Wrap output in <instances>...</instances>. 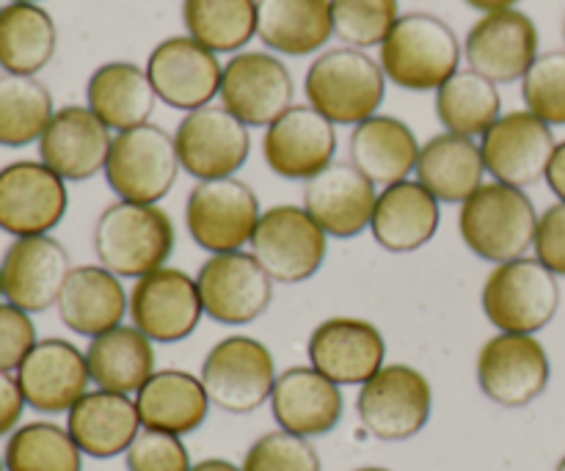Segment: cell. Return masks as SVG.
<instances>
[{"instance_id": "60d3db41", "label": "cell", "mask_w": 565, "mask_h": 471, "mask_svg": "<svg viewBox=\"0 0 565 471\" xmlns=\"http://www.w3.org/2000/svg\"><path fill=\"white\" fill-rule=\"evenodd\" d=\"M334 36L345 47H381L401 20V0H331Z\"/></svg>"}, {"instance_id": "4fadbf2b", "label": "cell", "mask_w": 565, "mask_h": 471, "mask_svg": "<svg viewBox=\"0 0 565 471\" xmlns=\"http://www.w3.org/2000/svg\"><path fill=\"white\" fill-rule=\"evenodd\" d=\"M218 97L246 127H270L292 108L296 83L279 55L243 50L224 64Z\"/></svg>"}, {"instance_id": "3957f363", "label": "cell", "mask_w": 565, "mask_h": 471, "mask_svg": "<svg viewBox=\"0 0 565 471\" xmlns=\"http://www.w3.org/2000/svg\"><path fill=\"white\" fill-rule=\"evenodd\" d=\"M539 213L522 188L486 182L467 202L458 215L461 240L475 257L483 263L502 265L511 259L527 257L535 243Z\"/></svg>"}, {"instance_id": "681fc988", "label": "cell", "mask_w": 565, "mask_h": 471, "mask_svg": "<svg viewBox=\"0 0 565 471\" xmlns=\"http://www.w3.org/2000/svg\"><path fill=\"white\" fill-rule=\"evenodd\" d=\"M469 9L480 11V14H491V11H505V9H516L522 0H463Z\"/></svg>"}, {"instance_id": "bcb514c9", "label": "cell", "mask_w": 565, "mask_h": 471, "mask_svg": "<svg viewBox=\"0 0 565 471\" xmlns=\"http://www.w3.org/2000/svg\"><path fill=\"white\" fill-rule=\"evenodd\" d=\"M535 259L555 276H565V204L557 202L539 215L533 243Z\"/></svg>"}, {"instance_id": "db71d44e", "label": "cell", "mask_w": 565, "mask_h": 471, "mask_svg": "<svg viewBox=\"0 0 565 471\" xmlns=\"http://www.w3.org/2000/svg\"><path fill=\"white\" fill-rule=\"evenodd\" d=\"M11 3H39V0H11Z\"/></svg>"}, {"instance_id": "c3c4849f", "label": "cell", "mask_w": 565, "mask_h": 471, "mask_svg": "<svg viewBox=\"0 0 565 471\" xmlns=\"http://www.w3.org/2000/svg\"><path fill=\"white\" fill-rule=\"evenodd\" d=\"M546 185H550V191L555 193L557 202L565 204V141H561L555 147V154H552L550 160V169H546Z\"/></svg>"}, {"instance_id": "2e32d148", "label": "cell", "mask_w": 565, "mask_h": 471, "mask_svg": "<svg viewBox=\"0 0 565 471\" xmlns=\"http://www.w3.org/2000/svg\"><path fill=\"white\" fill-rule=\"evenodd\" d=\"M204 307L199 281L180 268L152 270L130 290V323L154 345L188 340L202 323Z\"/></svg>"}, {"instance_id": "7a4b0ae2", "label": "cell", "mask_w": 565, "mask_h": 471, "mask_svg": "<svg viewBox=\"0 0 565 471\" xmlns=\"http://www.w3.org/2000/svg\"><path fill=\"white\" fill-rule=\"evenodd\" d=\"M379 64L403 92H439L461 69V42L441 17L412 11L384 39Z\"/></svg>"}, {"instance_id": "ee69618b", "label": "cell", "mask_w": 565, "mask_h": 471, "mask_svg": "<svg viewBox=\"0 0 565 471\" xmlns=\"http://www.w3.org/2000/svg\"><path fill=\"white\" fill-rule=\"evenodd\" d=\"M127 471H191V456L180 436L147 430L136 436L130 450L125 452Z\"/></svg>"}, {"instance_id": "6da1fadb", "label": "cell", "mask_w": 565, "mask_h": 471, "mask_svg": "<svg viewBox=\"0 0 565 471\" xmlns=\"http://www.w3.org/2000/svg\"><path fill=\"white\" fill-rule=\"evenodd\" d=\"M177 248L171 215L158 204L114 202L94 224V251L119 279H143L169 265Z\"/></svg>"}, {"instance_id": "e0dca14e", "label": "cell", "mask_w": 565, "mask_h": 471, "mask_svg": "<svg viewBox=\"0 0 565 471\" xmlns=\"http://www.w3.org/2000/svg\"><path fill=\"white\" fill-rule=\"evenodd\" d=\"M555 147L552 127L527 108L502 114L480 138V152L491 182L522 188V191L544 180Z\"/></svg>"}, {"instance_id": "d590c367", "label": "cell", "mask_w": 565, "mask_h": 471, "mask_svg": "<svg viewBox=\"0 0 565 471\" xmlns=\"http://www.w3.org/2000/svg\"><path fill=\"white\" fill-rule=\"evenodd\" d=\"M58 28L39 3H9L0 9V69L33 77L53 61Z\"/></svg>"}, {"instance_id": "603a6c76", "label": "cell", "mask_w": 565, "mask_h": 471, "mask_svg": "<svg viewBox=\"0 0 565 471\" xmlns=\"http://www.w3.org/2000/svg\"><path fill=\"white\" fill-rule=\"evenodd\" d=\"M386 362L381 329L362 318H329L309 336V364L337 386H364Z\"/></svg>"}, {"instance_id": "ac0fdd59", "label": "cell", "mask_w": 565, "mask_h": 471, "mask_svg": "<svg viewBox=\"0 0 565 471\" xmlns=\"http://www.w3.org/2000/svg\"><path fill=\"white\" fill-rule=\"evenodd\" d=\"M147 75L160 103L191 114L204 105H213V99L218 97L224 64L213 50L185 33L154 44L147 58Z\"/></svg>"}, {"instance_id": "8fae6325", "label": "cell", "mask_w": 565, "mask_h": 471, "mask_svg": "<svg viewBox=\"0 0 565 471\" xmlns=\"http://www.w3.org/2000/svg\"><path fill=\"white\" fill-rule=\"evenodd\" d=\"M475 375L480 392L491 403L502 408H524L550 386V353L539 336L497 334L480 347Z\"/></svg>"}, {"instance_id": "5b68a950", "label": "cell", "mask_w": 565, "mask_h": 471, "mask_svg": "<svg viewBox=\"0 0 565 471\" xmlns=\"http://www.w3.org/2000/svg\"><path fill=\"white\" fill-rule=\"evenodd\" d=\"M486 320L500 334L535 336L555 320L561 309V285L535 257L494 265L480 290Z\"/></svg>"}, {"instance_id": "ba28073f", "label": "cell", "mask_w": 565, "mask_h": 471, "mask_svg": "<svg viewBox=\"0 0 565 471\" xmlns=\"http://www.w3.org/2000/svg\"><path fill=\"white\" fill-rule=\"evenodd\" d=\"M199 378L215 408L226 414H254L270 403L279 373L268 345L235 334L210 347Z\"/></svg>"}, {"instance_id": "7c38bea8", "label": "cell", "mask_w": 565, "mask_h": 471, "mask_svg": "<svg viewBox=\"0 0 565 471\" xmlns=\"http://www.w3.org/2000/svg\"><path fill=\"white\" fill-rule=\"evenodd\" d=\"M252 127L232 116L224 105L191 110L177 125L174 143L180 165L196 182L235 176L252 154Z\"/></svg>"}, {"instance_id": "cb8c5ba5", "label": "cell", "mask_w": 565, "mask_h": 471, "mask_svg": "<svg viewBox=\"0 0 565 471\" xmlns=\"http://www.w3.org/2000/svg\"><path fill=\"white\" fill-rule=\"evenodd\" d=\"M379 202V191L373 182L348 160L331 163L318 176L303 185L301 207L318 221L320 229L337 240H351L364 229H370Z\"/></svg>"}, {"instance_id": "836d02e7", "label": "cell", "mask_w": 565, "mask_h": 471, "mask_svg": "<svg viewBox=\"0 0 565 471\" xmlns=\"http://www.w3.org/2000/svg\"><path fill=\"white\" fill-rule=\"evenodd\" d=\"M334 36L331 0H257V39L270 53H320Z\"/></svg>"}, {"instance_id": "9f6ffc18", "label": "cell", "mask_w": 565, "mask_h": 471, "mask_svg": "<svg viewBox=\"0 0 565 471\" xmlns=\"http://www.w3.org/2000/svg\"><path fill=\"white\" fill-rule=\"evenodd\" d=\"M0 471H6V463H3V458H0Z\"/></svg>"}, {"instance_id": "ab89813d", "label": "cell", "mask_w": 565, "mask_h": 471, "mask_svg": "<svg viewBox=\"0 0 565 471\" xmlns=\"http://www.w3.org/2000/svg\"><path fill=\"white\" fill-rule=\"evenodd\" d=\"M6 471H83V452L55 422L20 425L3 450Z\"/></svg>"}, {"instance_id": "30bf717a", "label": "cell", "mask_w": 565, "mask_h": 471, "mask_svg": "<svg viewBox=\"0 0 565 471\" xmlns=\"http://www.w3.org/2000/svg\"><path fill=\"white\" fill-rule=\"evenodd\" d=\"M248 248L270 279L279 285H301L323 268L329 235L298 204H276L263 213Z\"/></svg>"}, {"instance_id": "7bdbcfd3", "label": "cell", "mask_w": 565, "mask_h": 471, "mask_svg": "<svg viewBox=\"0 0 565 471\" xmlns=\"http://www.w3.org/2000/svg\"><path fill=\"white\" fill-rule=\"evenodd\" d=\"M243 471H320V456L315 445L287 430H270L248 447Z\"/></svg>"}, {"instance_id": "816d5d0a", "label": "cell", "mask_w": 565, "mask_h": 471, "mask_svg": "<svg viewBox=\"0 0 565 471\" xmlns=\"http://www.w3.org/2000/svg\"><path fill=\"white\" fill-rule=\"evenodd\" d=\"M356 471H390V469H381V467H364V469H356Z\"/></svg>"}, {"instance_id": "7dc6e473", "label": "cell", "mask_w": 565, "mask_h": 471, "mask_svg": "<svg viewBox=\"0 0 565 471\" xmlns=\"http://www.w3.org/2000/svg\"><path fill=\"white\" fill-rule=\"evenodd\" d=\"M22 411H25V397L17 384V375L0 373V439L20 428Z\"/></svg>"}, {"instance_id": "d6a6232c", "label": "cell", "mask_w": 565, "mask_h": 471, "mask_svg": "<svg viewBox=\"0 0 565 471\" xmlns=\"http://www.w3.org/2000/svg\"><path fill=\"white\" fill-rule=\"evenodd\" d=\"M417 182L439 204H463L486 185V163L475 138L439 132L419 149Z\"/></svg>"}, {"instance_id": "f907efd6", "label": "cell", "mask_w": 565, "mask_h": 471, "mask_svg": "<svg viewBox=\"0 0 565 471\" xmlns=\"http://www.w3.org/2000/svg\"><path fill=\"white\" fill-rule=\"evenodd\" d=\"M191 471H243L237 463L224 461V458H207V461H199L193 463Z\"/></svg>"}, {"instance_id": "484cf974", "label": "cell", "mask_w": 565, "mask_h": 471, "mask_svg": "<svg viewBox=\"0 0 565 471\" xmlns=\"http://www.w3.org/2000/svg\"><path fill=\"white\" fill-rule=\"evenodd\" d=\"M270 411L279 430L312 441L329 436L340 425L345 397L340 386L320 375L312 364L290 367L276 378Z\"/></svg>"}, {"instance_id": "52a82bcc", "label": "cell", "mask_w": 565, "mask_h": 471, "mask_svg": "<svg viewBox=\"0 0 565 471\" xmlns=\"http://www.w3.org/2000/svg\"><path fill=\"white\" fill-rule=\"evenodd\" d=\"M434 386L412 364H384L359 389L356 414L362 428L379 441H408L428 425Z\"/></svg>"}, {"instance_id": "277c9868", "label": "cell", "mask_w": 565, "mask_h": 471, "mask_svg": "<svg viewBox=\"0 0 565 471\" xmlns=\"http://www.w3.org/2000/svg\"><path fill=\"white\" fill-rule=\"evenodd\" d=\"M307 105L331 125L356 127L373 119L386 97V75L379 61L356 47L320 53L303 77Z\"/></svg>"}, {"instance_id": "f6af8a7d", "label": "cell", "mask_w": 565, "mask_h": 471, "mask_svg": "<svg viewBox=\"0 0 565 471\" xmlns=\"http://www.w3.org/2000/svg\"><path fill=\"white\" fill-rule=\"evenodd\" d=\"M36 342L31 314L11 303H0V373H17Z\"/></svg>"}, {"instance_id": "f35d334b", "label": "cell", "mask_w": 565, "mask_h": 471, "mask_svg": "<svg viewBox=\"0 0 565 471\" xmlns=\"http://www.w3.org/2000/svg\"><path fill=\"white\" fill-rule=\"evenodd\" d=\"M53 116V94L42 81L0 75V147L20 149L39 141Z\"/></svg>"}, {"instance_id": "6f0895ef", "label": "cell", "mask_w": 565, "mask_h": 471, "mask_svg": "<svg viewBox=\"0 0 565 471\" xmlns=\"http://www.w3.org/2000/svg\"><path fill=\"white\" fill-rule=\"evenodd\" d=\"M563 39H565V22H563Z\"/></svg>"}, {"instance_id": "b9f144b4", "label": "cell", "mask_w": 565, "mask_h": 471, "mask_svg": "<svg viewBox=\"0 0 565 471\" xmlns=\"http://www.w3.org/2000/svg\"><path fill=\"white\" fill-rule=\"evenodd\" d=\"M522 97L541 121L565 127V50H550L535 58L522 77Z\"/></svg>"}, {"instance_id": "83f0119b", "label": "cell", "mask_w": 565, "mask_h": 471, "mask_svg": "<svg viewBox=\"0 0 565 471\" xmlns=\"http://www.w3.org/2000/svg\"><path fill=\"white\" fill-rule=\"evenodd\" d=\"M66 430L83 456L108 461L125 456L143 428L132 397L94 389L86 392L66 414Z\"/></svg>"}, {"instance_id": "7402d4cb", "label": "cell", "mask_w": 565, "mask_h": 471, "mask_svg": "<svg viewBox=\"0 0 565 471\" xmlns=\"http://www.w3.org/2000/svg\"><path fill=\"white\" fill-rule=\"evenodd\" d=\"M17 384L33 411L47 417L70 414L92 386L86 353L58 336L39 340L17 370Z\"/></svg>"}, {"instance_id": "11a10c76", "label": "cell", "mask_w": 565, "mask_h": 471, "mask_svg": "<svg viewBox=\"0 0 565 471\" xmlns=\"http://www.w3.org/2000/svg\"><path fill=\"white\" fill-rule=\"evenodd\" d=\"M0 296H3V276H0Z\"/></svg>"}, {"instance_id": "ffe728a7", "label": "cell", "mask_w": 565, "mask_h": 471, "mask_svg": "<svg viewBox=\"0 0 565 471\" xmlns=\"http://www.w3.org/2000/svg\"><path fill=\"white\" fill-rule=\"evenodd\" d=\"M337 125L312 105H292L263 136L265 165L281 180L309 182L334 163Z\"/></svg>"}, {"instance_id": "d6986e66", "label": "cell", "mask_w": 565, "mask_h": 471, "mask_svg": "<svg viewBox=\"0 0 565 471\" xmlns=\"http://www.w3.org/2000/svg\"><path fill=\"white\" fill-rule=\"evenodd\" d=\"M539 25L519 9L483 14L463 39V58L469 69L491 83H516L539 58Z\"/></svg>"}, {"instance_id": "f5cc1de1", "label": "cell", "mask_w": 565, "mask_h": 471, "mask_svg": "<svg viewBox=\"0 0 565 471\" xmlns=\"http://www.w3.org/2000/svg\"><path fill=\"white\" fill-rule=\"evenodd\" d=\"M555 471H565V456L561 458V463H557V469Z\"/></svg>"}, {"instance_id": "8d00e7d4", "label": "cell", "mask_w": 565, "mask_h": 471, "mask_svg": "<svg viewBox=\"0 0 565 471\" xmlns=\"http://www.w3.org/2000/svg\"><path fill=\"white\" fill-rule=\"evenodd\" d=\"M436 116L445 132L467 138H483L502 116V97L497 83L475 69H458L436 92Z\"/></svg>"}, {"instance_id": "44dd1931", "label": "cell", "mask_w": 565, "mask_h": 471, "mask_svg": "<svg viewBox=\"0 0 565 471\" xmlns=\"http://www.w3.org/2000/svg\"><path fill=\"white\" fill-rule=\"evenodd\" d=\"M70 274L72 263L64 243L50 235L17 237L0 259L6 303L28 314L53 309Z\"/></svg>"}, {"instance_id": "4dcf8cb0", "label": "cell", "mask_w": 565, "mask_h": 471, "mask_svg": "<svg viewBox=\"0 0 565 471\" xmlns=\"http://www.w3.org/2000/svg\"><path fill=\"white\" fill-rule=\"evenodd\" d=\"M419 149L412 127L397 116L375 114L373 119L353 127L351 141H348V154L351 163L367 176L373 185H395V182L408 180L417 171Z\"/></svg>"}, {"instance_id": "e575fe53", "label": "cell", "mask_w": 565, "mask_h": 471, "mask_svg": "<svg viewBox=\"0 0 565 471\" xmlns=\"http://www.w3.org/2000/svg\"><path fill=\"white\" fill-rule=\"evenodd\" d=\"M88 373L97 389L116 392V395H138L141 386L158 373L154 342L143 336L136 325H125L94 336L86 347Z\"/></svg>"}, {"instance_id": "5bb4252c", "label": "cell", "mask_w": 565, "mask_h": 471, "mask_svg": "<svg viewBox=\"0 0 565 471\" xmlns=\"http://www.w3.org/2000/svg\"><path fill=\"white\" fill-rule=\"evenodd\" d=\"M196 281L204 314L221 325L254 323L274 301V279L252 251L213 254Z\"/></svg>"}, {"instance_id": "d4e9b609", "label": "cell", "mask_w": 565, "mask_h": 471, "mask_svg": "<svg viewBox=\"0 0 565 471\" xmlns=\"http://www.w3.org/2000/svg\"><path fill=\"white\" fill-rule=\"evenodd\" d=\"M114 132L92 114L88 105H64L55 110L39 138V160L64 182H83L105 171Z\"/></svg>"}, {"instance_id": "9c48e42d", "label": "cell", "mask_w": 565, "mask_h": 471, "mask_svg": "<svg viewBox=\"0 0 565 471\" xmlns=\"http://www.w3.org/2000/svg\"><path fill=\"white\" fill-rule=\"evenodd\" d=\"M263 218V207L252 188L237 176L196 182L185 202V226L202 251L230 254L248 246Z\"/></svg>"}, {"instance_id": "9a60e30c", "label": "cell", "mask_w": 565, "mask_h": 471, "mask_svg": "<svg viewBox=\"0 0 565 471\" xmlns=\"http://www.w3.org/2000/svg\"><path fill=\"white\" fill-rule=\"evenodd\" d=\"M66 210V182L42 160H17L0 169V229L14 240L50 235Z\"/></svg>"}, {"instance_id": "4316f807", "label": "cell", "mask_w": 565, "mask_h": 471, "mask_svg": "<svg viewBox=\"0 0 565 471\" xmlns=\"http://www.w3.org/2000/svg\"><path fill=\"white\" fill-rule=\"evenodd\" d=\"M55 309L66 329L94 340L125 323L130 314V296L119 276L103 265H77L66 276Z\"/></svg>"}, {"instance_id": "1f68e13d", "label": "cell", "mask_w": 565, "mask_h": 471, "mask_svg": "<svg viewBox=\"0 0 565 471\" xmlns=\"http://www.w3.org/2000/svg\"><path fill=\"white\" fill-rule=\"evenodd\" d=\"M210 397L202 378L185 370H158L136 395L141 428L171 436L196 433L210 414Z\"/></svg>"}, {"instance_id": "74e56055", "label": "cell", "mask_w": 565, "mask_h": 471, "mask_svg": "<svg viewBox=\"0 0 565 471\" xmlns=\"http://www.w3.org/2000/svg\"><path fill=\"white\" fill-rule=\"evenodd\" d=\"M182 25L215 55L243 53L257 36V0H182Z\"/></svg>"}, {"instance_id": "f546056e", "label": "cell", "mask_w": 565, "mask_h": 471, "mask_svg": "<svg viewBox=\"0 0 565 471\" xmlns=\"http://www.w3.org/2000/svg\"><path fill=\"white\" fill-rule=\"evenodd\" d=\"M158 103L147 66L132 61H108L86 83V105L114 136L147 125Z\"/></svg>"}, {"instance_id": "f1b7e54d", "label": "cell", "mask_w": 565, "mask_h": 471, "mask_svg": "<svg viewBox=\"0 0 565 471\" xmlns=\"http://www.w3.org/2000/svg\"><path fill=\"white\" fill-rule=\"evenodd\" d=\"M439 224V202L417 180H403L379 193L370 232L384 251L412 254L434 240Z\"/></svg>"}, {"instance_id": "8992f818", "label": "cell", "mask_w": 565, "mask_h": 471, "mask_svg": "<svg viewBox=\"0 0 565 471\" xmlns=\"http://www.w3.org/2000/svg\"><path fill=\"white\" fill-rule=\"evenodd\" d=\"M180 171L174 136L147 121L132 130L116 132L103 174L121 202L158 204L177 185Z\"/></svg>"}]
</instances>
